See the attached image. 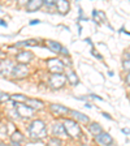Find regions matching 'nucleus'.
I'll use <instances>...</instances> for the list:
<instances>
[{"mask_svg": "<svg viewBox=\"0 0 130 146\" xmlns=\"http://www.w3.org/2000/svg\"><path fill=\"white\" fill-rule=\"evenodd\" d=\"M29 133L33 138H43L47 134V129H46V124L42 120H34L30 125H29Z\"/></svg>", "mask_w": 130, "mask_h": 146, "instance_id": "1", "label": "nucleus"}, {"mask_svg": "<svg viewBox=\"0 0 130 146\" xmlns=\"http://www.w3.org/2000/svg\"><path fill=\"white\" fill-rule=\"evenodd\" d=\"M63 127L65 129V132H67V134H69L72 137H78L81 134V128L73 120H64Z\"/></svg>", "mask_w": 130, "mask_h": 146, "instance_id": "2", "label": "nucleus"}, {"mask_svg": "<svg viewBox=\"0 0 130 146\" xmlns=\"http://www.w3.org/2000/svg\"><path fill=\"white\" fill-rule=\"evenodd\" d=\"M67 82V77L61 74V73H55V74H51V78H49V85L53 89H60L65 85Z\"/></svg>", "mask_w": 130, "mask_h": 146, "instance_id": "3", "label": "nucleus"}, {"mask_svg": "<svg viewBox=\"0 0 130 146\" xmlns=\"http://www.w3.org/2000/svg\"><path fill=\"white\" fill-rule=\"evenodd\" d=\"M27 74H29V68L24 64H17L12 69V76L16 77V78H24Z\"/></svg>", "mask_w": 130, "mask_h": 146, "instance_id": "4", "label": "nucleus"}, {"mask_svg": "<svg viewBox=\"0 0 130 146\" xmlns=\"http://www.w3.org/2000/svg\"><path fill=\"white\" fill-rule=\"evenodd\" d=\"M48 68L52 73H63L64 70V63L59 59H51L48 60Z\"/></svg>", "mask_w": 130, "mask_h": 146, "instance_id": "5", "label": "nucleus"}, {"mask_svg": "<svg viewBox=\"0 0 130 146\" xmlns=\"http://www.w3.org/2000/svg\"><path fill=\"white\" fill-rule=\"evenodd\" d=\"M95 141H96L99 145H102V146H109V145H112L113 138L109 136L108 133H104V132H102L100 134L95 136Z\"/></svg>", "mask_w": 130, "mask_h": 146, "instance_id": "6", "label": "nucleus"}, {"mask_svg": "<svg viewBox=\"0 0 130 146\" xmlns=\"http://www.w3.org/2000/svg\"><path fill=\"white\" fill-rule=\"evenodd\" d=\"M13 63L9 60H5L3 63L0 64V74H3V76H8L12 73V69H13Z\"/></svg>", "mask_w": 130, "mask_h": 146, "instance_id": "7", "label": "nucleus"}, {"mask_svg": "<svg viewBox=\"0 0 130 146\" xmlns=\"http://www.w3.org/2000/svg\"><path fill=\"white\" fill-rule=\"evenodd\" d=\"M17 111H18V115L24 116V117H30V116H33V112H34V110H31L29 106L21 104V103L17 106Z\"/></svg>", "mask_w": 130, "mask_h": 146, "instance_id": "8", "label": "nucleus"}, {"mask_svg": "<svg viewBox=\"0 0 130 146\" xmlns=\"http://www.w3.org/2000/svg\"><path fill=\"white\" fill-rule=\"evenodd\" d=\"M31 59H33V55H31L29 51H22L17 55V60L21 64H24V65H26V64L30 63Z\"/></svg>", "mask_w": 130, "mask_h": 146, "instance_id": "9", "label": "nucleus"}, {"mask_svg": "<svg viewBox=\"0 0 130 146\" xmlns=\"http://www.w3.org/2000/svg\"><path fill=\"white\" fill-rule=\"evenodd\" d=\"M42 5H43L42 0H33V1H29V3H27L26 9L29 12H35V11H38L39 8H42Z\"/></svg>", "mask_w": 130, "mask_h": 146, "instance_id": "10", "label": "nucleus"}, {"mask_svg": "<svg viewBox=\"0 0 130 146\" xmlns=\"http://www.w3.org/2000/svg\"><path fill=\"white\" fill-rule=\"evenodd\" d=\"M52 133L55 136H59V137H65L67 136V132L64 129L63 124H55L53 128H52Z\"/></svg>", "mask_w": 130, "mask_h": 146, "instance_id": "11", "label": "nucleus"}, {"mask_svg": "<svg viewBox=\"0 0 130 146\" xmlns=\"http://www.w3.org/2000/svg\"><path fill=\"white\" fill-rule=\"evenodd\" d=\"M51 111H52V113H55V115H63V113H67L69 110H68L67 107L60 106V104H52Z\"/></svg>", "mask_w": 130, "mask_h": 146, "instance_id": "12", "label": "nucleus"}, {"mask_svg": "<svg viewBox=\"0 0 130 146\" xmlns=\"http://www.w3.org/2000/svg\"><path fill=\"white\" fill-rule=\"evenodd\" d=\"M56 7H57L59 12L64 13V15L69 11V3H68L67 0H60V1H57V3H56Z\"/></svg>", "mask_w": 130, "mask_h": 146, "instance_id": "13", "label": "nucleus"}, {"mask_svg": "<svg viewBox=\"0 0 130 146\" xmlns=\"http://www.w3.org/2000/svg\"><path fill=\"white\" fill-rule=\"evenodd\" d=\"M92 17H94L95 22H98V24H100V22H106V15H104L103 12H99V11H94L92 12Z\"/></svg>", "mask_w": 130, "mask_h": 146, "instance_id": "14", "label": "nucleus"}, {"mask_svg": "<svg viewBox=\"0 0 130 146\" xmlns=\"http://www.w3.org/2000/svg\"><path fill=\"white\" fill-rule=\"evenodd\" d=\"M26 102L30 104L29 107H30L31 110H39V108H42V107H43V103L40 102V100H36V99H27Z\"/></svg>", "mask_w": 130, "mask_h": 146, "instance_id": "15", "label": "nucleus"}, {"mask_svg": "<svg viewBox=\"0 0 130 146\" xmlns=\"http://www.w3.org/2000/svg\"><path fill=\"white\" fill-rule=\"evenodd\" d=\"M72 115L74 116V119H77L78 121H81V123H87L88 121V119H87V116L86 115H83V113H81V112H78V111H72Z\"/></svg>", "mask_w": 130, "mask_h": 146, "instance_id": "16", "label": "nucleus"}, {"mask_svg": "<svg viewBox=\"0 0 130 146\" xmlns=\"http://www.w3.org/2000/svg\"><path fill=\"white\" fill-rule=\"evenodd\" d=\"M47 44H48V47L52 50V51H55V52H60L61 51V44L60 43H57V42H53V40H47Z\"/></svg>", "mask_w": 130, "mask_h": 146, "instance_id": "17", "label": "nucleus"}, {"mask_svg": "<svg viewBox=\"0 0 130 146\" xmlns=\"http://www.w3.org/2000/svg\"><path fill=\"white\" fill-rule=\"evenodd\" d=\"M90 132L92 134H95V136H98V134H100L103 132V129H102V127H100L98 123H92V124L90 125Z\"/></svg>", "mask_w": 130, "mask_h": 146, "instance_id": "18", "label": "nucleus"}, {"mask_svg": "<svg viewBox=\"0 0 130 146\" xmlns=\"http://www.w3.org/2000/svg\"><path fill=\"white\" fill-rule=\"evenodd\" d=\"M67 80H69V82L72 84V85H77L79 82V80H78V77H77V74L74 72H70L69 74H68V77H67Z\"/></svg>", "mask_w": 130, "mask_h": 146, "instance_id": "19", "label": "nucleus"}, {"mask_svg": "<svg viewBox=\"0 0 130 146\" xmlns=\"http://www.w3.org/2000/svg\"><path fill=\"white\" fill-rule=\"evenodd\" d=\"M12 142H18V143H21L22 138H24V136H22L21 132H15V133L12 134Z\"/></svg>", "mask_w": 130, "mask_h": 146, "instance_id": "20", "label": "nucleus"}, {"mask_svg": "<svg viewBox=\"0 0 130 146\" xmlns=\"http://www.w3.org/2000/svg\"><path fill=\"white\" fill-rule=\"evenodd\" d=\"M11 99L16 100V102H26L27 98L25 95H20V94H15V95H11Z\"/></svg>", "mask_w": 130, "mask_h": 146, "instance_id": "21", "label": "nucleus"}, {"mask_svg": "<svg viewBox=\"0 0 130 146\" xmlns=\"http://www.w3.org/2000/svg\"><path fill=\"white\" fill-rule=\"evenodd\" d=\"M48 146H61V141L59 138H52L48 142Z\"/></svg>", "mask_w": 130, "mask_h": 146, "instance_id": "22", "label": "nucleus"}, {"mask_svg": "<svg viewBox=\"0 0 130 146\" xmlns=\"http://www.w3.org/2000/svg\"><path fill=\"white\" fill-rule=\"evenodd\" d=\"M9 99H11V95L5 94V93H0V102H5Z\"/></svg>", "mask_w": 130, "mask_h": 146, "instance_id": "23", "label": "nucleus"}, {"mask_svg": "<svg viewBox=\"0 0 130 146\" xmlns=\"http://www.w3.org/2000/svg\"><path fill=\"white\" fill-rule=\"evenodd\" d=\"M124 68L126 69V72H129V59H126V60L124 61Z\"/></svg>", "mask_w": 130, "mask_h": 146, "instance_id": "24", "label": "nucleus"}, {"mask_svg": "<svg viewBox=\"0 0 130 146\" xmlns=\"http://www.w3.org/2000/svg\"><path fill=\"white\" fill-rule=\"evenodd\" d=\"M39 24V20H33V21H30V25H36Z\"/></svg>", "mask_w": 130, "mask_h": 146, "instance_id": "25", "label": "nucleus"}, {"mask_svg": "<svg viewBox=\"0 0 130 146\" xmlns=\"http://www.w3.org/2000/svg\"><path fill=\"white\" fill-rule=\"evenodd\" d=\"M92 54H94V55H95V56H96V58H98V59H102V56H100V55H99V54H98V52H96V51H92Z\"/></svg>", "mask_w": 130, "mask_h": 146, "instance_id": "26", "label": "nucleus"}, {"mask_svg": "<svg viewBox=\"0 0 130 146\" xmlns=\"http://www.w3.org/2000/svg\"><path fill=\"white\" fill-rule=\"evenodd\" d=\"M11 146H21V143H18V142H11Z\"/></svg>", "mask_w": 130, "mask_h": 146, "instance_id": "27", "label": "nucleus"}, {"mask_svg": "<svg viewBox=\"0 0 130 146\" xmlns=\"http://www.w3.org/2000/svg\"><path fill=\"white\" fill-rule=\"evenodd\" d=\"M61 54H64V55H68V51H67V50H65V48H61Z\"/></svg>", "mask_w": 130, "mask_h": 146, "instance_id": "28", "label": "nucleus"}, {"mask_svg": "<svg viewBox=\"0 0 130 146\" xmlns=\"http://www.w3.org/2000/svg\"><path fill=\"white\" fill-rule=\"evenodd\" d=\"M103 116H106V117H107V119H111V116H109V115H108V113H104V112H103Z\"/></svg>", "mask_w": 130, "mask_h": 146, "instance_id": "29", "label": "nucleus"}, {"mask_svg": "<svg viewBox=\"0 0 130 146\" xmlns=\"http://www.w3.org/2000/svg\"><path fill=\"white\" fill-rule=\"evenodd\" d=\"M0 146H7V145H5V143H0Z\"/></svg>", "mask_w": 130, "mask_h": 146, "instance_id": "30", "label": "nucleus"}]
</instances>
